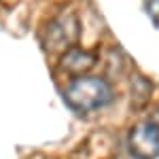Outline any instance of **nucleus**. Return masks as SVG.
<instances>
[{
	"mask_svg": "<svg viewBox=\"0 0 159 159\" xmlns=\"http://www.w3.org/2000/svg\"><path fill=\"white\" fill-rule=\"evenodd\" d=\"M61 96L66 104L76 112H93L108 106L115 98V91L106 79L83 74V76H72V81L64 87Z\"/></svg>",
	"mask_w": 159,
	"mask_h": 159,
	"instance_id": "1",
	"label": "nucleus"
},
{
	"mask_svg": "<svg viewBox=\"0 0 159 159\" xmlns=\"http://www.w3.org/2000/svg\"><path fill=\"white\" fill-rule=\"evenodd\" d=\"M81 36V21L74 11H61L43 30V47L47 53H64L76 45Z\"/></svg>",
	"mask_w": 159,
	"mask_h": 159,
	"instance_id": "2",
	"label": "nucleus"
},
{
	"mask_svg": "<svg viewBox=\"0 0 159 159\" xmlns=\"http://www.w3.org/2000/svg\"><path fill=\"white\" fill-rule=\"evenodd\" d=\"M127 148L134 159L159 157V123L155 119L138 121L127 134Z\"/></svg>",
	"mask_w": 159,
	"mask_h": 159,
	"instance_id": "3",
	"label": "nucleus"
},
{
	"mask_svg": "<svg viewBox=\"0 0 159 159\" xmlns=\"http://www.w3.org/2000/svg\"><path fill=\"white\" fill-rule=\"evenodd\" d=\"M98 64V55L93 51H85L79 47H70L61 53L60 68L70 76H83Z\"/></svg>",
	"mask_w": 159,
	"mask_h": 159,
	"instance_id": "4",
	"label": "nucleus"
},
{
	"mask_svg": "<svg viewBox=\"0 0 159 159\" xmlns=\"http://www.w3.org/2000/svg\"><path fill=\"white\" fill-rule=\"evenodd\" d=\"M151 83H148L144 76H140V74H136L134 79H132V98H134L136 106H142L148 98H151Z\"/></svg>",
	"mask_w": 159,
	"mask_h": 159,
	"instance_id": "5",
	"label": "nucleus"
},
{
	"mask_svg": "<svg viewBox=\"0 0 159 159\" xmlns=\"http://www.w3.org/2000/svg\"><path fill=\"white\" fill-rule=\"evenodd\" d=\"M144 9H147L148 17L159 25V0H147V4H144Z\"/></svg>",
	"mask_w": 159,
	"mask_h": 159,
	"instance_id": "6",
	"label": "nucleus"
}]
</instances>
